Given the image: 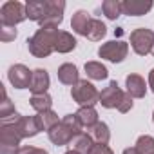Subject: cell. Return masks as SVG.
<instances>
[{
    "label": "cell",
    "instance_id": "9a60e30c",
    "mask_svg": "<svg viewBox=\"0 0 154 154\" xmlns=\"http://www.w3.org/2000/svg\"><path fill=\"white\" fill-rule=\"evenodd\" d=\"M58 80L63 85H76L80 82L78 78V67L74 63H62L58 67Z\"/></svg>",
    "mask_w": 154,
    "mask_h": 154
},
{
    "label": "cell",
    "instance_id": "4fadbf2b",
    "mask_svg": "<svg viewBox=\"0 0 154 154\" xmlns=\"http://www.w3.org/2000/svg\"><path fill=\"white\" fill-rule=\"evenodd\" d=\"M49 84H51V80H49L47 71L45 69H35L33 71V80H31L29 91L33 94H44V93H47Z\"/></svg>",
    "mask_w": 154,
    "mask_h": 154
},
{
    "label": "cell",
    "instance_id": "8fae6325",
    "mask_svg": "<svg viewBox=\"0 0 154 154\" xmlns=\"http://www.w3.org/2000/svg\"><path fill=\"white\" fill-rule=\"evenodd\" d=\"M26 13L29 20L40 24L49 13V0H29L26 4Z\"/></svg>",
    "mask_w": 154,
    "mask_h": 154
},
{
    "label": "cell",
    "instance_id": "d6986e66",
    "mask_svg": "<svg viewBox=\"0 0 154 154\" xmlns=\"http://www.w3.org/2000/svg\"><path fill=\"white\" fill-rule=\"evenodd\" d=\"M94 145H96V143H94V140L91 138V134L82 132V134H78V136L71 141V150H76V152H80V154H89Z\"/></svg>",
    "mask_w": 154,
    "mask_h": 154
},
{
    "label": "cell",
    "instance_id": "603a6c76",
    "mask_svg": "<svg viewBox=\"0 0 154 154\" xmlns=\"http://www.w3.org/2000/svg\"><path fill=\"white\" fill-rule=\"evenodd\" d=\"M85 72L91 80H105L109 76V71L102 62H87L85 63Z\"/></svg>",
    "mask_w": 154,
    "mask_h": 154
},
{
    "label": "cell",
    "instance_id": "d6a6232c",
    "mask_svg": "<svg viewBox=\"0 0 154 154\" xmlns=\"http://www.w3.org/2000/svg\"><path fill=\"white\" fill-rule=\"evenodd\" d=\"M149 87L154 93V69H150V72H149Z\"/></svg>",
    "mask_w": 154,
    "mask_h": 154
},
{
    "label": "cell",
    "instance_id": "5b68a950",
    "mask_svg": "<svg viewBox=\"0 0 154 154\" xmlns=\"http://www.w3.org/2000/svg\"><path fill=\"white\" fill-rule=\"evenodd\" d=\"M71 96H72V100L78 103L80 107H94V103L100 102L98 89L91 82H87V80H80L76 85H72Z\"/></svg>",
    "mask_w": 154,
    "mask_h": 154
},
{
    "label": "cell",
    "instance_id": "ba28073f",
    "mask_svg": "<svg viewBox=\"0 0 154 154\" xmlns=\"http://www.w3.org/2000/svg\"><path fill=\"white\" fill-rule=\"evenodd\" d=\"M8 78L15 89H29L33 80V71H29L24 63H15L8 71Z\"/></svg>",
    "mask_w": 154,
    "mask_h": 154
},
{
    "label": "cell",
    "instance_id": "83f0119b",
    "mask_svg": "<svg viewBox=\"0 0 154 154\" xmlns=\"http://www.w3.org/2000/svg\"><path fill=\"white\" fill-rule=\"evenodd\" d=\"M136 149L140 150V154H154V138L152 136H140L136 140Z\"/></svg>",
    "mask_w": 154,
    "mask_h": 154
},
{
    "label": "cell",
    "instance_id": "836d02e7",
    "mask_svg": "<svg viewBox=\"0 0 154 154\" xmlns=\"http://www.w3.org/2000/svg\"><path fill=\"white\" fill-rule=\"evenodd\" d=\"M123 154H140V150H138L136 147H129V149L123 150Z\"/></svg>",
    "mask_w": 154,
    "mask_h": 154
},
{
    "label": "cell",
    "instance_id": "f1b7e54d",
    "mask_svg": "<svg viewBox=\"0 0 154 154\" xmlns=\"http://www.w3.org/2000/svg\"><path fill=\"white\" fill-rule=\"evenodd\" d=\"M17 38V29L15 27H4L0 26V40L2 42H11Z\"/></svg>",
    "mask_w": 154,
    "mask_h": 154
},
{
    "label": "cell",
    "instance_id": "30bf717a",
    "mask_svg": "<svg viewBox=\"0 0 154 154\" xmlns=\"http://www.w3.org/2000/svg\"><path fill=\"white\" fill-rule=\"evenodd\" d=\"M63 9H65L63 0H49V13L40 22V27H54V29H58V26L63 20Z\"/></svg>",
    "mask_w": 154,
    "mask_h": 154
},
{
    "label": "cell",
    "instance_id": "277c9868",
    "mask_svg": "<svg viewBox=\"0 0 154 154\" xmlns=\"http://www.w3.org/2000/svg\"><path fill=\"white\" fill-rule=\"evenodd\" d=\"M27 18L26 13V4L17 2V0H9V2L2 4L0 8V26L4 27H15L20 22Z\"/></svg>",
    "mask_w": 154,
    "mask_h": 154
},
{
    "label": "cell",
    "instance_id": "9c48e42d",
    "mask_svg": "<svg viewBox=\"0 0 154 154\" xmlns=\"http://www.w3.org/2000/svg\"><path fill=\"white\" fill-rule=\"evenodd\" d=\"M123 91L120 89V85L112 80V82H109V85L100 93V102L98 103H102L105 109H118L120 107V103H122V100H123Z\"/></svg>",
    "mask_w": 154,
    "mask_h": 154
},
{
    "label": "cell",
    "instance_id": "7a4b0ae2",
    "mask_svg": "<svg viewBox=\"0 0 154 154\" xmlns=\"http://www.w3.org/2000/svg\"><path fill=\"white\" fill-rule=\"evenodd\" d=\"M58 33L60 29H54V27H40L31 38H27L29 53L36 58H47L54 51Z\"/></svg>",
    "mask_w": 154,
    "mask_h": 154
},
{
    "label": "cell",
    "instance_id": "ffe728a7",
    "mask_svg": "<svg viewBox=\"0 0 154 154\" xmlns=\"http://www.w3.org/2000/svg\"><path fill=\"white\" fill-rule=\"evenodd\" d=\"M76 38L67 33V31H60L58 33V38H56V45H54V51L56 53H71L74 47H76Z\"/></svg>",
    "mask_w": 154,
    "mask_h": 154
},
{
    "label": "cell",
    "instance_id": "7c38bea8",
    "mask_svg": "<svg viewBox=\"0 0 154 154\" xmlns=\"http://www.w3.org/2000/svg\"><path fill=\"white\" fill-rule=\"evenodd\" d=\"M152 2L150 0H125L122 2V11L123 15H129V17H141V15H147L150 9H152Z\"/></svg>",
    "mask_w": 154,
    "mask_h": 154
},
{
    "label": "cell",
    "instance_id": "52a82bcc",
    "mask_svg": "<svg viewBox=\"0 0 154 154\" xmlns=\"http://www.w3.org/2000/svg\"><path fill=\"white\" fill-rule=\"evenodd\" d=\"M129 54V44L122 42V40H111V42H105L100 45L98 49V56L100 58H105L109 62H114V63H120L127 58Z\"/></svg>",
    "mask_w": 154,
    "mask_h": 154
},
{
    "label": "cell",
    "instance_id": "e0dca14e",
    "mask_svg": "<svg viewBox=\"0 0 154 154\" xmlns=\"http://www.w3.org/2000/svg\"><path fill=\"white\" fill-rule=\"evenodd\" d=\"M74 114H76V118H78L80 125L85 127V129H93V127L100 122V120H98V112H96L94 107H80Z\"/></svg>",
    "mask_w": 154,
    "mask_h": 154
},
{
    "label": "cell",
    "instance_id": "4dcf8cb0",
    "mask_svg": "<svg viewBox=\"0 0 154 154\" xmlns=\"http://www.w3.org/2000/svg\"><path fill=\"white\" fill-rule=\"evenodd\" d=\"M132 109V96L129 94V93H125L123 94V100H122V103H120V107H118V111L120 112H129Z\"/></svg>",
    "mask_w": 154,
    "mask_h": 154
},
{
    "label": "cell",
    "instance_id": "d590c367",
    "mask_svg": "<svg viewBox=\"0 0 154 154\" xmlns=\"http://www.w3.org/2000/svg\"><path fill=\"white\" fill-rule=\"evenodd\" d=\"M152 123H154V112H152Z\"/></svg>",
    "mask_w": 154,
    "mask_h": 154
},
{
    "label": "cell",
    "instance_id": "5bb4252c",
    "mask_svg": "<svg viewBox=\"0 0 154 154\" xmlns=\"http://www.w3.org/2000/svg\"><path fill=\"white\" fill-rule=\"evenodd\" d=\"M125 85H127V93L132 96V98H143L145 93H147V85H145V80L141 78L140 74L132 72L125 78Z\"/></svg>",
    "mask_w": 154,
    "mask_h": 154
},
{
    "label": "cell",
    "instance_id": "cb8c5ba5",
    "mask_svg": "<svg viewBox=\"0 0 154 154\" xmlns=\"http://www.w3.org/2000/svg\"><path fill=\"white\" fill-rule=\"evenodd\" d=\"M31 107L40 114V112H45V111H51V105H53V98L44 93V94H33L31 96Z\"/></svg>",
    "mask_w": 154,
    "mask_h": 154
},
{
    "label": "cell",
    "instance_id": "8d00e7d4",
    "mask_svg": "<svg viewBox=\"0 0 154 154\" xmlns=\"http://www.w3.org/2000/svg\"><path fill=\"white\" fill-rule=\"evenodd\" d=\"M152 54H154V49H152Z\"/></svg>",
    "mask_w": 154,
    "mask_h": 154
},
{
    "label": "cell",
    "instance_id": "f546056e",
    "mask_svg": "<svg viewBox=\"0 0 154 154\" xmlns=\"http://www.w3.org/2000/svg\"><path fill=\"white\" fill-rule=\"evenodd\" d=\"M17 154H49L45 149H38V147H31V145H24L18 149Z\"/></svg>",
    "mask_w": 154,
    "mask_h": 154
},
{
    "label": "cell",
    "instance_id": "7402d4cb",
    "mask_svg": "<svg viewBox=\"0 0 154 154\" xmlns=\"http://www.w3.org/2000/svg\"><path fill=\"white\" fill-rule=\"evenodd\" d=\"M89 134H91V138L94 140V143H98V145H107L109 140H111L109 125L103 123V122H98L93 129H89Z\"/></svg>",
    "mask_w": 154,
    "mask_h": 154
},
{
    "label": "cell",
    "instance_id": "8992f818",
    "mask_svg": "<svg viewBox=\"0 0 154 154\" xmlns=\"http://www.w3.org/2000/svg\"><path fill=\"white\" fill-rule=\"evenodd\" d=\"M131 47L140 56H145V54L152 53V49H154V31L145 29V27L134 29L131 33Z\"/></svg>",
    "mask_w": 154,
    "mask_h": 154
},
{
    "label": "cell",
    "instance_id": "d4e9b609",
    "mask_svg": "<svg viewBox=\"0 0 154 154\" xmlns=\"http://www.w3.org/2000/svg\"><path fill=\"white\" fill-rule=\"evenodd\" d=\"M36 118H38L40 129H42V131H47V132H49L54 125H58V123H60L58 114H56L54 111H45V112H40V114H36Z\"/></svg>",
    "mask_w": 154,
    "mask_h": 154
},
{
    "label": "cell",
    "instance_id": "44dd1931",
    "mask_svg": "<svg viewBox=\"0 0 154 154\" xmlns=\"http://www.w3.org/2000/svg\"><path fill=\"white\" fill-rule=\"evenodd\" d=\"M105 35H107L105 24H103L102 20H98V18H91V22H89V26H87V31H85V38H89V40H93V42H98V40H102Z\"/></svg>",
    "mask_w": 154,
    "mask_h": 154
},
{
    "label": "cell",
    "instance_id": "2e32d148",
    "mask_svg": "<svg viewBox=\"0 0 154 154\" xmlns=\"http://www.w3.org/2000/svg\"><path fill=\"white\" fill-rule=\"evenodd\" d=\"M18 127H20V132H22V138H33L42 131L36 116H22L20 122H18Z\"/></svg>",
    "mask_w": 154,
    "mask_h": 154
},
{
    "label": "cell",
    "instance_id": "3957f363",
    "mask_svg": "<svg viewBox=\"0 0 154 154\" xmlns=\"http://www.w3.org/2000/svg\"><path fill=\"white\" fill-rule=\"evenodd\" d=\"M82 129L84 127L80 125L76 114H67L60 120L58 125H54L47 132V136L54 145H69L78 134H82Z\"/></svg>",
    "mask_w": 154,
    "mask_h": 154
},
{
    "label": "cell",
    "instance_id": "4316f807",
    "mask_svg": "<svg viewBox=\"0 0 154 154\" xmlns=\"http://www.w3.org/2000/svg\"><path fill=\"white\" fill-rule=\"evenodd\" d=\"M0 93H2V102H0V120H4V118H9V116H13L17 111H15V105H13V102L8 98V93H6L4 85H0Z\"/></svg>",
    "mask_w": 154,
    "mask_h": 154
},
{
    "label": "cell",
    "instance_id": "6da1fadb",
    "mask_svg": "<svg viewBox=\"0 0 154 154\" xmlns=\"http://www.w3.org/2000/svg\"><path fill=\"white\" fill-rule=\"evenodd\" d=\"M20 118L22 116L15 112L9 118L0 120V154H17L18 152L20 141L24 140L20 127H18Z\"/></svg>",
    "mask_w": 154,
    "mask_h": 154
},
{
    "label": "cell",
    "instance_id": "1f68e13d",
    "mask_svg": "<svg viewBox=\"0 0 154 154\" xmlns=\"http://www.w3.org/2000/svg\"><path fill=\"white\" fill-rule=\"evenodd\" d=\"M89 154H112V150H111L107 145H98V143H96Z\"/></svg>",
    "mask_w": 154,
    "mask_h": 154
},
{
    "label": "cell",
    "instance_id": "484cf974",
    "mask_svg": "<svg viewBox=\"0 0 154 154\" xmlns=\"http://www.w3.org/2000/svg\"><path fill=\"white\" fill-rule=\"evenodd\" d=\"M102 11L109 20H116L123 13L122 11V2H118V0H105L102 4Z\"/></svg>",
    "mask_w": 154,
    "mask_h": 154
},
{
    "label": "cell",
    "instance_id": "ac0fdd59",
    "mask_svg": "<svg viewBox=\"0 0 154 154\" xmlns=\"http://www.w3.org/2000/svg\"><path fill=\"white\" fill-rule=\"evenodd\" d=\"M91 22V15L84 9H78L74 15H72V20H71V27L76 35H82L85 36V31H87V26Z\"/></svg>",
    "mask_w": 154,
    "mask_h": 154
},
{
    "label": "cell",
    "instance_id": "e575fe53",
    "mask_svg": "<svg viewBox=\"0 0 154 154\" xmlns=\"http://www.w3.org/2000/svg\"><path fill=\"white\" fill-rule=\"evenodd\" d=\"M65 154H80V152H76V150H67Z\"/></svg>",
    "mask_w": 154,
    "mask_h": 154
}]
</instances>
